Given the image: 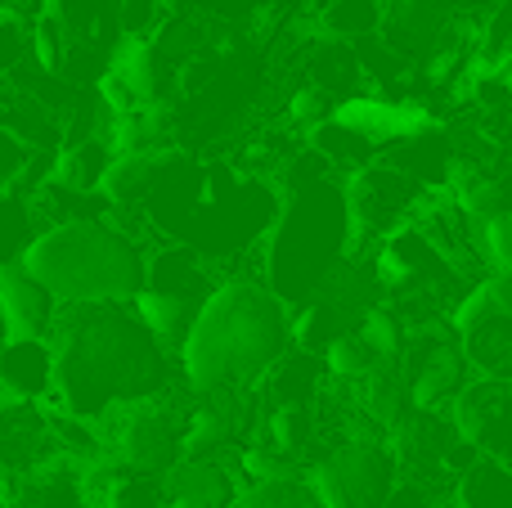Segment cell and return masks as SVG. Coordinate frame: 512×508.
Returning a JSON list of instances; mask_svg holds the SVG:
<instances>
[{
    "label": "cell",
    "instance_id": "13",
    "mask_svg": "<svg viewBox=\"0 0 512 508\" xmlns=\"http://www.w3.org/2000/svg\"><path fill=\"white\" fill-rule=\"evenodd\" d=\"M171 162L167 149H144V153H113L99 176V198L113 207H135L153 194L162 167Z\"/></svg>",
    "mask_w": 512,
    "mask_h": 508
},
{
    "label": "cell",
    "instance_id": "10",
    "mask_svg": "<svg viewBox=\"0 0 512 508\" xmlns=\"http://www.w3.org/2000/svg\"><path fill=\"white\" fill-rule=\"evenodd\" d=\"M59 302L18 261H0V320L9 338H45Z\"/></svg>",
    "mask_w": 512,
    "mask_h": 508
},
{
    "label": "cell",
    "instance_id": "14",
    "mask_svg": "<svg viewBox=\"0 0 512 508\" xmlns=\"http://www.w3.org/2000/svg\"><path fill=\"white\" fill-rule=\"evenodd\" d=\"M454 338L477 378H512V315H499L490 306L477 324H468Z\"/></svg>",
    "mask_w": 512,
    "mask_h": 508
},
{
    "label": "cell",
    "instance_id": "15",
    "mask_svg": "<svg viewBox=\"0 0 512 508\" xmlns=\"http://www.w3.org/2000/svg\"><path fill=\"white\" fill-rule=\"evenodd\" d=\"M355 387H360L355 410H360V419L369 423L373 432H391L409 410H414V405H409L405 374H400V365H391V360H378V365L369 369V378H360Z\"/></svg>",
    "mask_w": 512,
    "mask_h": 508
},
{
    "label": "cell",
    "instance_id": "28",
    "mask_svg": "<svg viewBox=\"0 0 512 508\" xmlns=\"http://www.w3.org/2000/svg\"><path fill=\"white\" fill-rule=\"evenodd\" d=\"M32 144L18 140L9 126H0V189H14V180L23 176V167L32 162Z\"/></svg>",
    "mask_w": 512,
    "mask_h": 508
},
{
    "label": "cell",
    "instance_id": "26",
    "mask_svg": "<svg viewBox=\"0 0 512 508\" xmlns=\"http://www.w3.org/2000/svg\"><path fill=\"white\" fill-rule=\"evenodd\" d=\"M243 473H248V482H265V477H288V473H301L297 459L283 455V450L265 446V441H252L248 450H243Z\"/></svg>",
    "mask_w": 512,
    "mask_h": 508
},
{
    "label": "cell",
    "instance_id": "32",
    "mask_svg": "<svg viewBox=\"0 0 512 508\" xmlns=\"http://www.w3.org/2000/svg\"><path fill=\"white\" fill-rule=\"evenodd\" d=\"M158 9L171 18V14H176V9H180V0H158Z\"/></svg>",
    "mask_w": 512,
    "mask_h": 508
},
{
    "label": "cell",
    "instance_id": "4",
    "mask_svg": "<svg viewBox=\"0 0 512 508\" xmlns=\"http://www.w3.org/2000/svg\"><path fill=\"white\" fill-rule=\"evenodd\" d=\"M185 414L189 405L167 396V387L140 401H126L99 423L104 437V455L113 459L122 473L162 477L180 459V437H185Z\"/></svg>",
    "mask_w": 512,
    "mask_h": 508
},
{
    "label": "cell",
    "instance_id": "6",
    "mask_svg": "<svg viewBox=\"0 0 512 508\" xmlns=\"http://www.w3.org/2000/svg\"><path fill=\"white\" fill-rule=\"evenodd\" d=\"M342 207H346V252H351L355 243H378L387 234H396L400 225L414 221L418 185L396 167L364 162L342 185Z\"/></svg>",
    "mask_w": 512,
    "mask_h": 508
},
{
    "label": "cell",
    "instance_id": "31",
    "mask_svg": "<svg viewBox=\"0 0 512 508\" xmlns=\"http://www.w3.org/2000/svg\"><path fill=\"white\" fill-rule=\"evenodd\" d=\"M427 508H463V504H459V500H454V495H450V491H445V495H436V500H432V504H427Z\"/></svg>",
    "mask_w": 512,
    "mask_h": 508
},
{
    "label": "cell",
    "instance_id": "25",
    "mask_svg": "<svg viewBox=\"0 0 512 508\" xmlns=\"http://www.w3.org/2000/svg\"><path fill=\"white\" fill-rule=\"evenodd\" d=\"M99 508H167V504H162V486H158V477L122 473V477H117V482L104 491Z\"/></svg>",
    "mask_w": 512,
    "mask_h": 508
},
{
    "label": "cell",
    "instance_id": "9",
    "mask_svg": "<svg viewBox=\"0 0 512 508\" xmlns=\"http://www.w3.org/2000/svg\"><path fill=\"white\" fill-rule=\"evenodd\" d=\"M400 360H409V369H400V374H405L409 405H414V410H441L445 414V405H450L454 396H459V387L472 378L459 342H450V338L409 342Z\"/></svg>",
    "mask_w": 512,
    "mask_h": 508
},
{
    "label": "cell",
    "instance_id": "17",
    "mask_svg": "<svg viewBox=\"0 0 512 508\" xmlns=\"http://www.w3.org/2000/svg\"><path fill=\"white\" fill-rule=\"evenodd\" d=\"M450 495L463 508H512V468L490 455H477L463 473H454Z\"/></svg>",
    "mask_w": 512,
    "mask_h": 508
},
{
    "label": "cell",
    "instance_id": "19",
    "mask_svg": "<svg viewBox=\"0 0 512 508\" xmlns=\"http://www.w3.org/2000/svg\"><path fill=\"white\" fill-rule=\"evenodd\" d=\"M36 230H45V225L36 216L32 194L0 189V261H18V252L36 239Z\"/></svg>",
    "mask_w": 512,
    "mask_h": 508
},
{
    "label": "cell",
    "instance_id": "24",
    "mask_svg": "<svg viewBox=\"0 0 512 508\" xmlns=\"http://www.w3.org/2000/svg\"><path fill=\"white\" fill-rule=\"evenodd\" d=\"M477 257L490 266V275L512 270V207H499L477 221Z\"/></svg>",
    "mask_w": 512,
    "mask_h": 508
},
{
    "label": "cell",
    "instance_id": "34",
    "mask_svg": "<svg viewBox=\"0 0 512 508\" xmlns=\"http://www.w3.org/2000/svg\"><path fill=\"white\" fill-rule=\"evenodd\" d=\"M77 508H99V504H90V500H81V504H77Z\"/></svg>",
    "mask_w": 512,
    "mask_h": 508
},
{
    "label": "cell",
    "instance_id": "27",
    "mask_svg": "<svg viewBox=\"0 0 512 508\" xmlns=\"http://www.w3.org/2000/svg\"><path fill=\"white\" fill-rule=\"evenodd\" d=\"M328 113H333V108H328V95L319 86L297 90V95H292V104H288L292 126H301V131H315V126H324Z\"/></svg>",
    "mask_w": 512,
    "mask_h": 508
},
{
    "label": "cell",
    "instance_id": "11",
    "mask_svg": "<svg viewBox=\"0 0 512 508\" xmlns=\"http://www.w3.org/2000/svg\"><path fill=\"white\" fill-rule=\"evenodd\" d=\"M158 486L167 508H230L234 491H239L234 473L221 459H176L158 477Z\"/></svg>",
    "mask_w": 512,
    "mask_h": 508
},
{
    "label": "cell",
    "instance_id": "1",
    "mask_svg": "<svg viewBox=\"0 0 512 508\" xmlns=\"http://www.w3.org/2000/svg\"><path fill=\"white\" fill-rule=\"evenodd\" d=\"M45 342L54 351L50 405L95 428L117 405L167 387V351L131 302H59Z\"/></svg>",
    "mask_w": 512,
    "mask_h": 508
},
{
    "label": "cell",
    "instance_id": "18",
    "mask_svg": "<svg viewBox=\"0 0 512 508\" xmlns=\"http://www.w3.org/2000/svg\"><path fill=\"white\" fill-rule=\"evenodd\" d=\"M315 437H319V419H315V410H310V401H279V405H270L261 419V441L292 459Z\"/></svg>",
    "mask_w": 512,
    "mask_h": 508
},
{
    "label": "cell",
    "instance_id": "12",
    "mask_svg": "<svg viewBox=\"0 0 512 508\" xmlns=\"http://www.w3.org/2000/svg\"><path fill=\"white\" fill-rule=\"evenodd\" d=\"M0 396L41 401L54 396V351L45 338H5L0 342Z\"/></svg>",
    "mask_w": 512,
    "mask_h": 508
},
{
    "label": "cell",
    "instance_id": "7",
    "mask_svg": "<svg viewBox=\"0 0 512 508\" xmlns=\"http://www.w3.org/2000/svg\"><path fill=\"white\" fill-rule=\"evenodd\" d=\"M445 419L468 446H477V455H490L512 468V378L472 374L459 387V396L445 405Z\"/></svg>",
    "mask_w": 512,
    "mask_h": 508
},
{
    "label": "cell",
    "instance_id": "2",
    "mask_svg": "<svg viewBox=\"0 0 512 508\" xmlns=\"http://www.w3.org/2000/svg\"><path fill=\"white\" fill-rule=\"evenodd\" d=\"M292 347V311L261 279H225L176 347L189 396H248Z\"/></svg>",
    "mask_w": 512,
    "mask_h": 508
},
{
    "label": "cell",
    "instance_id": "21",
    "mask_svg": "<svg viewBox=\"0 0 512 508\" xmlns=\"http://www.w3.org/2000/svg\"><path fill=\"white\" fill-rule=\"evenodd\" d=\"M360 342L373 351L378 360H391V365H400V356H405L409 347V324L400 320L391 306H369V311L360 315Z\"/></svg>",
    "mask_w": 512,
    "mask_h": 508
},
{
    "label": "cell",
    "instance_id": "22",
    "mask_svg": "<svg viewBox=\"0 0 512 508\" xmlns=\"http://www.w3.org/2000/svg\"><path fill=\"white\" fill-rule=\"evenodd\" d=\"M378 365L369 347L360 342V333H333L324 347V374L342 387H355L360 378H369V369Z\"/></svg>",
    "mask_w": 512,
    "mask_h": 508
},
{
    "label": "cell",
    "instance_id": "8",
    "mask_svg": "<svg viewBox=\"0 0 512 508\" xmlns=\"http://www.w3.org/2000/svg\"><path fill=\"white\" fill-rule=\"evenodd\" d=\"M54 437H50V410L41 401H14L0 396V486H14L45 459H54Z\"/></svg>",
    "mask_w": 512,
    "mask_h": 508
},
{
    "label": "cell",
    "instance_id": "35",
    "mask_svg": "<svg viewBox=\"0 0 512 508\" xmlns=\"http://www.w3.org/2000/svg\"><path fill=\"white\" fill-rule=\"evenodd\" d=\"M0 495H5V486H0Z\"/></svg>",
    "mask_w": 512,
    "mask_h": 508
},
{
    "label": "cell",
    "instance_id": "30",
    "mask_svg": "<svg viewBox=\"0 0 512 508\" xmlns=\"http://www.w3.org/2000/svg\"><path fill=\"white\" fill-rule=\"evenodd\" d=\"M481 288H486L490 306H495L499 315H512V270H499V275H486V279H481Z\"/></svg>",
    "mask_w": 512,
    "mask_h": 508
},
{
    "label": "cell",
    "instance_id": "33",
    "mask_svg": "<svg viewBox=\"0 0 512 508\" xmlns=\"http://www.w3.org/2000/svg\"><path fill=\"white\" fill-rule=\"evenodd\" d=\"M9 338V333H5V320H0V342H5Z\"/></svg>",
    "mask_w": 512,
    "mask_h": 508
},
{
    "label": "cell",
    "instance_id": "3",
    "mask_svg": "<svg viewBox=\"0 0 512 508\" xmlns=\"http://www.w3.org/2000/svg\"><path fill=\"white\" fill-rule=\"evenodd\" d=\"M18 266L50 288L54 302H131L144 288L149 261L126 230L99 216H77L36 230L18 252Z\"/></svg>",
    "mask_w": 512,
    "mask_h": 508
},
{
    "label": "cell",
    "instance_id": "16",
    "mask_svg": "<svg viewBox=\"0 0 512 508\" xmlns=\"http://www.w3.org/2000/svg\"><path fill=\"white\" fill-rule=\"evenodd\" d=\"M131 311L140 315V324L153 333V338H158V347L171 356V351L180 347V338H185V329H189V320H194L198 306L189 302V297L162 293V288H149V284H144L140 293L131 297Z\"/></svg>",
    "mask_w": 512,
    "mask_h": 508
},
{
    "label": "cell",
    "instance_id": "20",
    "mask_svg": "<svg viewBox=\"0 0 512 508\" xmlns=\"http://www.w3.org/2000/svg\"><path fill=\"white\" fill-rule=\"evenodd\" d=\"M230 508H319V500L310 495L306 477L288 473V477H265V482H243L234 491Z\"/></svg>",
    "mask_w": 512,
    "mask_h": 508
},
{
    "label": "cell",
    "instance_id": "5",
    "mask_svg": "<svg viewBox=\"0 0 512 508\" xmlns=\"http://www.w3.org/2000/svg\"><path fill=\"white\" fill-rule=\"evenodd\" d=\"M301 477H306L319 508H382L400 473L391 450L378 437H346Z\"/></svg>",
    "mask_w": 512,
    "mask_h": 508
},
{
    "label": "cell",
    "instance_id": "29",
    "mask_svg": "<svg viewBox=\"0 0 512 508\" xmlns=\"http://www.w3.org/2000/svg\"><path fill=\"white\" fill-rule=\"evenodd\" d=\"M162 18L158 0H122V36H153Z\"/></svg>",
    "mask_w": 512,
    "mask_h": 508
},
{
    "label": "cell",
    "instance_id": "23",
    "mask_svg": "<svg viewBox=\"0 0 512 508\" xmlns=\"http://www.w3.org/2000/svg\"><path fill=\"white\" fill-rule=\"evenodd\" d=\"M382 5L387 0H333L324 14V27L342 41H360V36H373L382 23Z\"/></svg>",
    "mask_w": 512,
    "mask_h": 508
}]
</instances>
